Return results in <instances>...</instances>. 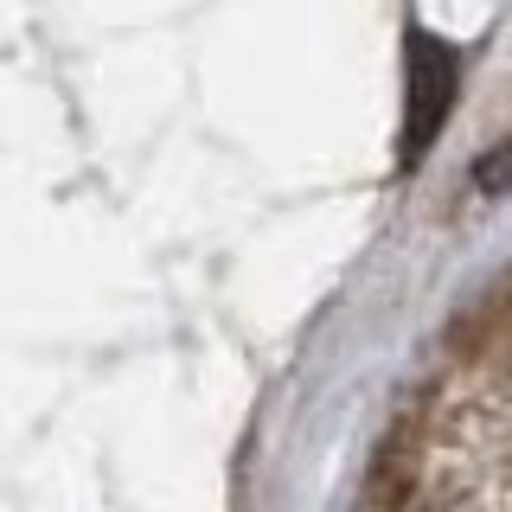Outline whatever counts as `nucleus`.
Here are the masks:
<instances>
[{"mask_svg": "<svg viewBox=\"0 0 512 512\" xmlns=\"http://www.w3.org/2000/svg\"><path fill=\"white\" fill-rule=\"evenodd\" d=\"M455 84H461L455 45H442L436 32L410 26L404 32V135H397V160H404V167H416V160L429 154V141L442 135Z\"/></svg>", "mask_w": 512, "mask_h": 512, "instance_id": "1", "label": "nucleus"}]
</instances>
